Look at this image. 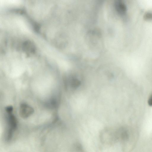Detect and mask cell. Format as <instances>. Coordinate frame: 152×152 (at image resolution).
Wrapping results in <instances>:
<instances>
[{
  "label": "cell",
  "instance_id": "obj_4",
  "mask_svg": "<svg viewBox=\"0 0 152 152\" xmlns=\"http://www.w3.org/2000/svg\"><path fill=\"white\" fill-rule=\"evenodd\" d=\"M148 103L149 106H152V94L150 96L148 100Z\"/></svg>",
  "mask_w": 152,
  "mask_h": 152
},
{
  "label": "cell",
  "instance_id": "obj_2",
  "mask_svg": "<svg viewBox=\"0 0 152 152\" xmlns=\"http://www.w3.org/2000/svg\"><path fill=\"white\" fill-rule=\"evenodd\" d=\"M20 115L24 118L28 117L32 112V109L29 106L25 104L21 105V107Z\"/></svg>",
  "mask_w": 152,
  "mask_h": 152
},
{
  "label": "cell",
  "instance_id": "obj_1",
  "mask_svg": "<svg viewBox=\"0 0 152 152\" xmlns=\"http://www.w3.org/2000/svg\"><path fill=\"white\" fill-rule=\"evenodd\" d=\"M115 7L118 14L121 16L127 15L128 8L126 4L123 1L118 0L115 2Z\"/></svg>",
  "mask_w": 152,
  "mask_h": 152
},
{
  "label": "cell",
  "instance_id": "obj_3",
  "mask_svg": "<svg viewBox=\"0 0 152 152\" xmlns=\"http://www.w3.org/2000/svg\"><path fill=\"white\" fill-rule=\"evenodd\" d=\"M143 18L145 20H152V11L149 10L145 12L144 14Z\"/></svg>",
  "mask_w": 152,
  "mask_h": 152
}]
</instances>
